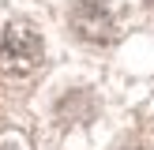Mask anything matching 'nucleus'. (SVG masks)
I'll return each mask as SVG.
<instances>
[{
	"instance_id": "nucleus-1",
	"label": "nucleus",
	"mask_w": 154,
	"mask_h": 150,
	"mask_svg": "<svg viewBox=\"0 0 154 150\" xmlns=\"http://www.w3.org/2000/svg\"><path fill=\"white\" fill-rule=\"evenodd\" d=\"M45 56L42 34L30 22H11L0 38V71L4 75H30Z\"/></svg>"
},
{
	"instance_id": "nucleus-2",
	"label": "nucleus",
	"mask_w": 154,
	"mask_h": 150,
	"mask_svg": "<svg viewBox=\"0 0 154 150\" xmlns=\"http://www.w3.org/2000/svg\"><path fill=\"white\" fill-rule=\"evenodd\" d=\"M68 22H72V30L83 41H90V45H105L117 34V19H113L109 0H75Z\"/></svg>"
},
{
	"instance_id": "nucleus-3",
	"label": "nucleus",
	"mask_w": 154,
	"mask_h": 150,
	"mask_svg": "<svg viewBox=\"0 0 154 150\" xmlns=\"http://www.w3.org/2000/svg\"><path fill=\"white\" fill-rule=\"evenodd\" d=\"M124 150H143V146H124Z\"/></svg>"
},
{
	"instance_id": "nucleus-4",
	"label": "nucleus",
	"mask_w": 154,
	"mask_h": 150,
	"mask_svg": "<svg viewBox=\"0 0 154 150\" xmlns=\"http://www.w3.org/2000/svg\"><path fill=\"white\" fill-rule=\"evenodd\" d=\"M150 4H154V0H150Z\"/></svg>"
},
{
	"instance_id": "nucleus-5",
	"label": "nucleus",
	"mask_w": 154,
	"mask_h": 150,
	"mask_svg": "<svg viewBox=\"0 0 154 150\" xmlns=\"http://www.w3.org/2000/svg\"><path fill=\"white\" fill-rule=\"evenodd\" d=\"M4 150H8V146H4Z\"/></svg>"
}]
</instances>
